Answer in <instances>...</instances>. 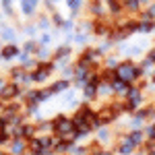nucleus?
<instances>
[{"label":"nucleus","mask_w":155,"mask_h":155,"mask_svg":"<svg viewBox=\"0 0 155 155\" xmlns=\"http://www.w3.org/2000/svg\"><path fill=\"white\" fill-rule=\"evenodd\" d=\"M50 122H52V134H54V137H60V139H66V141L77 143L74 124H72V120L68 118V116L60 114V116H56L54 120H50Z\"/></svg>","instance_id":"nucleus-1"},{"label":"nucleus","mask_w":155,"mask_h":155,"mask_svg":"<svg viewBox=\"0 0 155 155\" xmlns=\"http://www.w3.org/2000/svg\"><path fill=\"white\" fill-rule=\"evenodd\" d=\"M116 71V77L122 79V81H126L128 85H137V81L143 77V72H141V66L134 62V60H122L118 62V66L114 68Z\"/></svg>","instance_id":"nucleus-2"},{"label":"nucleus","mask_w":155,"mask_h":155,"mask_svg":"<svg viewBox=\"0 0 155 155\" xmlns=\"http://www.w3.org/2000/svg\"><path fill=\"white\" fill-rule=\"evenodd\" d=\"M54 71H56V62H54L52 58L39 60V64L29 72V81H31V83L41 85V83H46L50 77H52V72H54Z\"/></svg>","instance_id":"nucleus-3"},{"label":"nucleus","mask_w":155,"mask_h":155,"mask_svg":"<svg viewBox=\"0 0 155 155\" xmlns=\"http://www.w3.org/2000/svg\"><path fill=\"white\" fill-rule=\"evenodd\" d=\"M25 87L19 83H12V81H6V85L0 89V101H15V99H21Z\"/></svg>","instance_id":"nucleus-4"},{"label":"nucleus","mask_w":155,"mask_h":155,"mask_svg":"<svg viewBox=\"0 0 155 155\" xmlns=\"http://www.w3.org/2000/svg\"><path fill=\"white\" fill-rule=\"evenodd\" d=\"M71 54H72V46H68V44H62V46H58V48L54 50L52 60L56 62V68L58 66H64L68 62V58H71Z\"/></svg>","instance_id":"nucleus-5"},{"label":"nucleus","mask_w":155,"mask_h":155,"mask_svg":"<svg viewBox=\"0 0 155 155\" xmlns=\"http://www.w3.org/2000/svg\"><path fill=\"white\" fill-rule=\"evenodd\" d=\"M8 81L19 83V85H23V87L27 83H31V81H29V72L25 71L21 64H19V66H15V68H11V72H8Z\"/></svg>","instance_id":"nucleus-6"},{"label":"nucleus","mask_w":155,"mask_h":155,"mask_svg":"<svg viewBox=\"0 0 155 155\" xmlns=\"http://www.w3.org/2000/svg\"><path fill=\"white\" fill-rule=\"evenodd\" d=\"M25 149H27V139H21V137H12L6 145V153L8 155H23Z\"/></svg>","instance_id":"nucleus-7"},{"label":"nucleus","mask_w":155,"mask_h":155,"mask_svg":"<svg viewBox=\"0 0 155 155\" xmlns=\"http://www.w3.org/2000/svg\"><path fill=\"white\" fill-rule=\"evenodd\" d=\"M124 139H126V141H128L134 149H139V147L145 143V134H143V130H141V128H130V130L124 134Z\"/></svg>","instance_id":"nucleus-8"},{"label":"nucleus","mask_w":155,"mask_h":155,"mask_svg":"<svg viewBox=\"0 0 155 155\" xmlns=\"http://www.w3.org/2000/svg\"><path fill=\"white\" fill-rule=\"evenodd\" d=\"M87 8L93 15V19H99V17H106V6H104V0H89L87 2Z\"/></svg>","instance_id":"nucleus-9"},{"label":"nucleus","mask_w":155,"mask_h":155,"mask_svg":"<svg viewBox=\"0 0 155 155\" xmlns=\"http://www.w3.org/2000/svg\"><path fill=\"white\" fill-rule=\"evenodd\" d=\"M104 6H106V11L112 17H122V12H124L122 0H104Z\"/></svg>","instance_id":"nucleus-10"},{"label":"nucleus","mask_w":155,"mask_h":155,"mask_svg":"<svg viewBox=\"0 0 155 155\" xmlns=\"http://www.w3.org/2000/svg\"><path fill=\"white\" fill-rule=\"evenodd\" d=\"M19 46L15 44V41H11V44H4L2 46V50H0V56H2V60H15L17 56H19Z\"/></svg>","instance_id":"nucleus-11"},{"label":"nucleus","mask_w":155,"mask_h":155,"mask_svg":"<svg viewBox=\"0 0 155 155\" xmlns=\"http://www.w3.org/2000/svg\"><path fill=\"white\" fill-rule=\"evenodd\" d=\"M83 97H85V101H93V99H97V83H93V81H89V83H85L83 87Z\"/></svg>","instance_id":"nucleus-12"},{"label":"nucleus","mask_w":155,"mask_h":155,"mask_svg":"<svg viewBox=\"0 0 155 155\" xmlns=\"http://www.w3.org/2000/svg\"><path fill=\"white\" fill-rule=\"evenodd\" d=\"M110 85H112V93H114V95H120V97H124V93H126L128 87H130L126 81H122V79H118V77H116Z\"/></svg>","instance_id":"nucleus-13"},{"label":"nucleus","mask_w":155,"mask_h":155,"mask_svg":"<svg viewBox=\"0 0 155 155\" xmlns=\"http://www.w3.org/2000/svg\"><path fill=\"white\" fill-rule=\"evenodd\" d=\"M39 6V0H21V12L25 17H33Z\"/></svg>","instance_id":"nucleus-14"},{"label":"nucleus","mask_w":155,"mask_h":155,"mask_svg":"<svg viewBox=\"0 0 155 155\" xmlns=\"http://www.w3.org/2000/svg\"><path fill=\"white\" fill-rule=\"evenodd\" d=\"M95 134H97V143L101 145H107V143H112L114 141V132H110V128H106V126H99L95 130Z\"/></svg>","instance_id":"nucleus-15"},{"label":"nucleus","mask_w":155,"mask_h":155,"mask_svg":"<svg viewBox=\"0 0 155 155\" xmlns=\"http://www.w3.org/2000/svg\"><path fill=\"white\" fill-rule=\"evenodd\" d=\"M68 87H71V79H58V81H54L50 85V91H52V95H56V93L66 91Z\"/></svg>","instance_id":"nucleus-16"},{"label":"nucleus","mask_w":155,"mask_h":155,"mask_svg":"<svg viewBox=\"0 0 155 155\" xmlns=\"http://www.w3.org/2000/svg\"><path fill=\"white\" fill-rule=\"evenodd\" d=\"M134 151H137V149H134L124 137H122V141H120V143L116 145V149H114V153H118V155H132Z\"/></svg>","instance_id":"nucleus-17"},{"label":"nucleus","mask_w":155,"mask_h":155,"mask_svg":"<svg viewBox=\"0 0 155 155\" xmlns=\"http://www.w3.org/2000/svg\"><path fill=\"white\" fill-rule=\"evenodd\" d=\"M137 31L139 33H151V31H155V23L147 21V19H137Z\"/></svg>","instance_id":"nucleus-18"},{"label":"nucleus","mask_w":155,"mask_h":155,"mask_svg":"<svg viewBox=\"0 0 155 155\" xmlns=\"http://www.w3.org/2000/svg\"><path fill=\"white\" fill-rule=\"evenodd\" d=\"M122 4H124V12H130V15H139L141 11V2L139 0H122Z\"/></svg>","instance_id":"nucleus-19"},{"label":"nucleus","mask_w":155,"mask_h":155,"mask_svg":"<svg viewBox=\"0 0 155 155\" xmlns=\"http://www.w3.org/2000/svg\"><path fill=\"white\" fill-rule=\"evenodd\" d=\"M15 29L12 27H4V29H0V39L2 41H6V44H11V41H15Z\"/></svg>","instance_id":"nucleus-20"},{"label":"nucleus","mask_w":155,"mask_h":155,"mask_svg":"<svg viewBox=\"0 0 155 155\" xmlns=\"http://www.w3.org/2000/svg\"><path fill=\"white\" fill-rule=\"evenodd\" d=\"M139 19H147V21L155 23V2L147 6V11H139Z\"/></svg>","instance_id":"nucleus-21"},{"label":"nucleus","mask_w":155,"mask_h":155,"mask_svg":"<svg viewBox=\"0 0 155 155\" xmlns=\"http://www.w3.org/2000/svg\"><path fill=\"white\" fill-rule=\"evenodd\" d=\"M66 6H68L71 15H79L81 6H83V0H66Z\"/></svg>","instance_id":"nucleus-22"},{"label":"nucleus","mask_w":155,"mask_h":155,"mask_svg":"<svg viewBox=\"0 0 155 155\" xmlns=\"http://www.w3.org/2000/svg\"><path fill=\"white\" fill-rule=\"evenodd\" d=\"M33 56H35L37 60H48V56H50V50H48V46H37V48H35V52H33Z\"/></svg>","instance_id":"nucleus-23"},{"label":"nucleus","mask_w":155,"mask_h":155,"mask_svg":"<svg viewBox=\"0 0 155 155\" xmlns=\"http://www.w3.org/2000/svg\"><path fill=\"white\" fill-rule=\"evenodd\" d=\"M37 46H39V41H35V39H27V41L23 44V52H27V54H33Z\"/></svg>","instance_id":"nucleus-24"},{"label":"nucleus","mask_w":155,"mask_h":155,"mask_svg":"<svg viewBox=\"0 0 155 155\" xmlns=\"http://www.w3.org/2000/svg\"><path fill=\"white\" fill-rule=\"evenodd\" d=\"M50 21H52V25H54V29H60V25L64 23V19H62V15H58L56 11H54L52 15H50Z\"/></svg>","instance_id":"nucleus-25"},{"label":"nucleus","mask_w":155,"mask_h":155,"mask_svg":"<svg viewBox=\"0 0 155 155\" xmlns=\"http://www.w3.org/2000/svg\"><path fill=\"white\" fill-rule=\"evenodd\" d=\"M37 29H50V25H52V21H50L46 15H39V19H37Z\"/></svg>","instance_id":"nucleus-26"},{"label":"nucleus","mask_w":155,"mask_h":155,"mask_svg":"<svg viewBox=\"0 0 155 155\" xmlns=\"http://www.w3.org/2000/svg\"><path fill=\"white\" fill-rule=\"evenodd\" d=\"M143 134H145V141H155V122H153V124H149V126L145 128Z\"/></svg>","instance_id":"nucleus-27"},{"label":"nucleus","mask_w":155,"mask_h":155,"mask_svg":"<svg viewBox=\"0 0 155 155\" xmlns=\"http://www.w3.org/2000/svg\"><path fill=\"white\" fill-rule=\"evenodd\" d=\"M101 66H104V68H116V66H118V58H114V56H107V58H104Z\"/></svg>","instance_id":"nucleus-28"},{"label":"nucleus","mask_w":155,"mask_h":155,"mask_svg":"<svg viewBox=\"0 0 155 155\" xmlns=\"http://www.w3.org/2000/svg\"><path fill=\"white\" fill-rule=\"evenodd\" d=\"M87 39H89V31H81L79 35L74 37V41H77V44H87Z\"/></svg>","instance_id":"nucleus-29"},{"label":"nucleus","mask_w":155,"mask_h":155,"mask_svg":"<svg viewBox=\"0 0 155 155\" xmlns=\"http://www.w3.org/2000/svg\"><path fill=\"white\" fill-rule=\"evenodd\" d=\"M23 31L27 33V35H33V33L37 31V25H35V23H29V25H25V27H23Z\"/></svg>","instance_id":"nucleus-30"},{"label":"nucleus","mask_w":155,"mask_h":155,"mask_svg":"<svg viewBox=\"0 0 155 155\" xmlns=\"http://www.w3.org/2000/svg\"><path fill=\"white\" fill-rule=\"evenodd\" d=\"M72 27H74V23H72V21H64V23L60 25V29H62V31H66V33L71 31Z\"/></svg>","instance_id":"nucleus-31"},{"label":"nucleus","mask_w":155,"mask_h":155,"mask_svg":"<svg viewBox=\"0 0 155 155\" xmlns=\"http://www.w3.org/2000/svg\"><path fill=\"white\" fill-rule=\"evenodd\" d=\"M48 44H50V35H48V33H44V35L39 37V46H48Z\"/></svg>","instance_id":"nucleus-32"},{"label":"nucleus","mask_w":155,"mask_h":155,"mask_svg":"<svg viewBox=\"0 0 155 155\" xmlns=\"http://www.w3.org/2000/svg\"><path fill=\"white\" fill-rule=\"evenodd\" d=\"M4 85H6V79H2V77H0V89H2Z\"/></svg>","instance_id":"nucleus-33"},{"label":"nucleus","mask_w":155,"mask_h":155,"mask_svg":"<svg viewBox=\"0 0 155 155\" xmlns=\"http://www.w3.org/2000/svg\"><path fill=\"white\" fill-rule=\"evenodd\" d=\"M139 2H141V4H143V2H149V0H139Z\"/></svg>","instance_id":"nucleus-34"},{"label":"nucleus","mask_w":155,"mask_h":155,"mask_svg":"<svg viewBox=\"0 0 155 155\" xmlns=\"http://www.w3.org/2000/svg\"><path fill=\"white\" fill-rule=\"evenodd\" d=\"M50 2H54V4H56V2H58V0H50Z\"/></svg>","instance_id":"nucleus-35"}]
</instances>
